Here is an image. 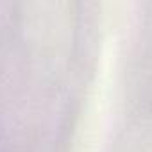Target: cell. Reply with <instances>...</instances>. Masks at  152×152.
<instances>
[]
</instances>
